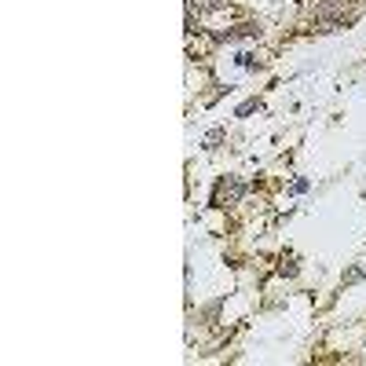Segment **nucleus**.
Wrapping results in <instances>:
<instances>
[{"instance_id": "obj_1", "label": "nucleus", "mask_w": 366, "mask_h": 366, "mask_svg": "<svg viewBox=\"0 0 366 366\" xmlns=\"http://www.w3.org/2000/svg\"><path fill=\"white\" fill-rule=\"evenodd\" d=\"M239 198H242V183L234 180V176H227V180L217 187V198H212V205H224V202H227V205H234Z\"/></svg>"}, {"instance_id": "obj_2", "label": "nucleus", "mask_w": 366, "mask_h": 366, "mask_svg": "<svg viewBox=\"0 0 366 366\" xmlns=\"http://www.w3.org/2000/svg\"><path fill=\"white\" fill-rule=\"evenodd\" d=\"M239 37H256V26H239V30L224 33V40H239Z\"/></svg>"}, {"instance_id": "obj_3", "label": "nucleus", "mask_w": 366, "mask_h": 366, "mask_svg": "<svg viewBox=\"0 0 366 366\" xmlns=\"http://www.w3.org/2000/svg\"><path fill=\"white\" fill-rule=\"evenodd\" d=\"M224 139V132H220V128H212V132L205 136V147H212V143H220Z\"/></svg>"}]
</instances>
